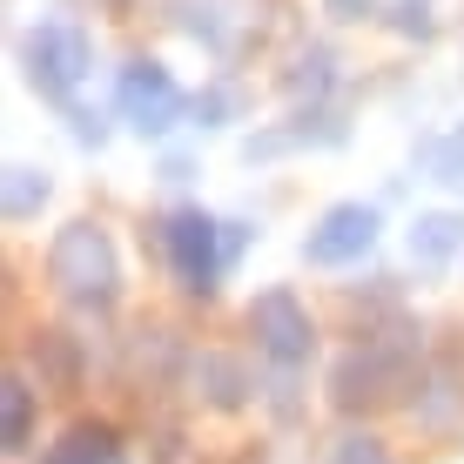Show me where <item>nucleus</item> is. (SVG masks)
I'll return each mask as SVG.
<instances>
[{
	"label": "nucleus",
	"instance_id": "f257e3e1",
	"mask_svg": "<svg viewBox=\"0 0 464 464\" xmlns=\"http://www.w3.org/2000/svg\"><path fill=\"white\" fill-rule=\"evenodd\" d=\"M47 283L74 303V310H108L121 296V263L102 222H68L47 243Z\"/></svg>",
	"mask_w": 464,
	"mask_h": 464
},
{
	"label": "nucleus",
	"instance_id": "f03ea898",
	"mask_svg": "<svg viewBox=\"0 0 464 464\" xmlns=\"http://www.w3.org/2000/svg\"><path fill=\"white\" fill-rule=\"evenodd\" d=\"M162 249H169L175 283L188 296H216L222 269H229V222H216L202 209H175L169 229H162Z\"/></svg>",
	"mask_w": 464,
	"mask_h": 464
},
{
	"label": "nucleus",
	"instance_id": "7ed1b4c3",
	"mask_svg": "<svg viewBox=\"0 0 464 464\" xmlns=\"http://www.w3.org/2000/svg\"><path fill=\"white\" fill-rule=\"evenodd\" d=\"M397 391H411V357L404 350H383V343L350 350L337 371H330V404L337 411H377Z\"/></svg>",
	"mask_w": 464,
	"mask_h": 464
},
{
	"label": "nucleus",
	"instance_id": "20e7f679",
	"mask_svg": "<svg viewBox=\"0 0 464 464\" xmlns=\"http://www.w3.org/2000/svg\"><path fill=\"white\" fill-rule=\"evenodd\" d=\"M21 61H27V82H34L47 102H68L74 88H82V74H88V34L74 21H41L34 34L21 41Z\"/></svg>",
	"mask_w": 464,
	"mask_h": 464
},
{
	"label": "nucleus",
	"instance_id": "39448f33",
	"mask_svg": "<svg viewBox=\"0 0 464 464\" xmlns=\"http://www.w3.org/2000/svg\"><path fill=\"white\" fill-rule=\"evenodd\" d=\"M249 337H256L263 357H276L283 371H296V363H310V350H316V324L296 303V290H263L249 303Z\"/></svg>",
	"mask_w": 464,
	"mask_h": 464
},
{
	"label": "nucleus",
	"instance_id": "423d86ee",
	"mask_svg": "<svg viewBox=\"0 0 464 464\" xmlns=\"http://www.w3.org/2000/svg\"><path fill=\"white\" fill-rule=\"evenodd\" d=\"M121 115L135 121L141 135H169V128L188 115V94L175 88V74L162 61H135V68L121 74Z\"/></svg>",
	"mask_w": 464,
	"mask_h": 464
},
{
	"label": "nucleus",
	"instance_id": "0eeeda50",
	"mask_svg": "<svg viewBox=\"0 0 464 464\" xmlns=\"http://www.w3.org/2000/svg\"><path fill=\"white\" fill-rule=\"evenodd\" d=\"M371 243H377V209H363V202H337V209H324V222L303 236V263L343 269V263H357V256H371Z\"/></svg>",
	"mask_w": 464,
	"mask_h": 464
},
{
	"label": "nucleus",
	"instance_id": "6e6552de",
	"mask_svg": "<svg viewBox=\"0 0 464 464\" xmlns=\"http://www.w3.org/2000/svg\"><path fill=\"white\" fill-rule=\"evenodd\" d=\"M41 464H121V430L102 418H82L61 430V444H47Z\"/></svg>",
	"mask_w": 464,
	"mask_h": 464
},
{
	"label": "nucleus",
	"instance_id": "1a4fd4ad",
	"mask_svg": "<svg viewBox=\"0 0 464 464\" xmlns=\"http://www.w3.org/2000/svg\"><path fill=\"white\" fill-rule=\"evenodd\" d=\"M458 249H464V216L438 209V216H418V222H411V263H418V269H444Z\"/></svg>",
	"mask_w": 464,
	"mask_h": 464
},
{
	"label": "nucleus",
	"instance_id": "9d476101",
	"mask_svg": "<svg viewBox=\"0 0 464 464\" xmlns=\"http://www.w3.org/2000/svg\"><path fill=\"white\" fill-rule=\"evenodd\" d=\"M0 444H7V451H27V444H34V383L27 377L0 383Z\"/></svg>",
	"mask_w": 464,
	"mask_h": 464
},
{
	"label": "nucleus",
	"instance_id": "9b49d317",
	"mask_svg": "<svg viewBox=\"0 0 464 464\" xmlns=\"http://www.w3.org/2000/svg\"><path fill=\"white\" fill-rule=\"evenodd\" d=\"M196 383H202V397H209L216 411H243V397H249V377H243V363H236V357H202L196 363Z\"/></svg>",
	"mask_w": 464,
	"mask_h": 464
},
{
	"label": "nucleus",
	"instance_id": "f8f14e48",
	"mask_svg": "<svg viewBox=\"0 0 464 464\" xmlns=\"http://www.w3.org/2000/svg\"><path fill=\"white\" fill-rule=\"evenodd\" d=\"M41 202H47V175L27 169V162H14V169H7V222L41 216Z\"/></svg>",
	"mask_w": 464,
	"mask_h": 464
},
{
	"label": "nucleus",
	"instance_id": "ddd939ff",
	"mask_svg": "<svg viewBox=\"0 0 464 464\" xmlns=\"http://www.w3.org/2000/svg\"><path fill=\"white\" fill-rule=\"evenodd\" d=\"M169 7H175V21H182L196 41H209V47L229 41V34H222V21H229V14H216V7H229V0H169Z\"/></svg>",
	"mask_w": 464,
	"mask_h": 464
},
{
	"label": "nucleus",
	"instance_id": "4468645a",
	"mask_svg": "<svg viewBox=\"0 0 464 464\" xmlns=\"http://www.w3.org/2000/svg\"><path fill=\"white\" fill-rule=\"evenodd\" d=\"M424 169H430V182L464 188V135H438V141H424Z\"/></svg>",
	"mask_w": 464,
	"mask_h": 464
},
{
	"label": "nucleus",
	"instance_id": "2eb2a0df",
	"mask_svg": "<svg viewBox=\"0 0 464 464\" xmlns=\"http://www.w3.org/2000/svg\"><path fill=\"white\" fill-rule=\"evenodd\" d=\"M391 27H397V34H411V41H424V34H430V0H397V7H391Z\"/></svg>",
	"mask_w": 464,
	"mask_h": 464
},
{
	"label": "nucleus",
	"instance_id": "dca6fc26",
	"mask_svg": "<svg viewBox=\"0 0 464 464\" xmlns=\"http://www.w3.org/2000/svg\"><path fill=\"white\" fill-rule=\"evenodd\" d=\"M337 464H391V458H383V444H377V438H350L343 451H337Z\"/></svg>",
	"mask_w": 464,
	"mask_h": 464
},
{
	"label": "nucleus",
	"instance_id": "f3484780",
	"mask_svg": "<svg viewBox=\"0 0 464 464\" xmlns=\"http://www.w3.org/2000/svg\"><path fill=\"white\" fill-rule=\"evenodd\" d=\"M222 115H229V94H222V88H209V94H196V121H202V128H216Z\"/></svg>",
	"mask_w": 464,
	"mask_h": 464
},
{
	"label": "nucleus",
	"instance_id": "a211bd4d",
	"mask_svg": "<svg viewBox=\"0 0 464 464\" xmlns=\"http://www.w3.org/2000/svg\"><path fill=\"white\" fill-rule=\"evenodd\" d=\"M330 21H363V14H377V0H324Z\"/></svg>",
	"mask_w": 464,
	"mask_h": 464
}]
</instances>
